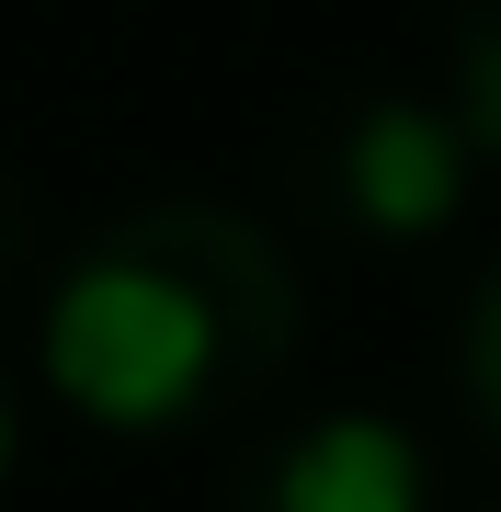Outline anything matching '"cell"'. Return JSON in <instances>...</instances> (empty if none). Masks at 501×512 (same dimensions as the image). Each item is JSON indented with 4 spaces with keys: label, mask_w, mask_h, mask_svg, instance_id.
Instances as JSON below:
<instances>
[{
    "label": "cell",
    "mask_w": 501,
    "mask_h": 512,
    "mask_svg": "<svg viewBox=\"0 0 501 512\" xmlns=\"http://www.w3.org/2000/svg\"><path fill=\"white\" fill-rule=\"evenodd\" d=\"M342 205L365 228H388V239L445 228L467 205V126H445V114H422V103L353 114L342 126Z\"/></svg>",
    "instance_id": "cell-2"
},
{
    "label": "cell",
    "mask_w": 501,
    "mask_h": 512,
    "mask_svg": "<svg viewBox=\"0 0 501 512\" xmlns=\"http://www.w3.org/2000/svg\"><path fill=\"white\" fill-rule=\"evenodd\" d=\"M456 114L467 148L501 160V0H456Z\"/></svg>",
    "instance_id": "cell-4"
},
{
    "label": "cell",
    "mask_w": 501,
    "mask_h": 512,
    "mask_svg": "<svg viewBox=\"0 0 501 512\" xmlns=\"http://www.w3.org/2000/svg\"><path fill=\"white\" fill-rule=\"evenodd\" d=\"M456 387H467V410L501 433V262L479 274V296H467V319H456Z\"/></svg>",
    "instance_id": "cell-5"
},
{
    "label": "cell",
    "mask_w": 501,
    "mask_h": 512,
    "mask_svg": "<svg viewBox=\"0 0 501 512\" xmlns=\"http://www.w3.org/2000/svg\"><path fill=\"white\" fill-rule=\"evenodd\" d=\"M12 456H23V399H12V365H0V478H12Z\"/></svg>",
    "instance_id": "cell-6"
},
{
    "label": "cell",
    "mask_w": 501,
    "mask_h": 512,
    "mask_svg": "<svg viewBox=\"0 0 501 512\" xmlns=\"http://www.w3.org/2000/svg\"><path fill=\"white\" fill-rule=\"evenodd\" d=\"M422 444L376 410H331L262 467V512H422Z\"/></svg>",
    "instance_id": "cell-3"
},
{
    "label": "cell",
    "mask_w": 501,
    "mask_h": 512,
    "mask_svg": "<svg viewBox=\"0 0 501 512\" xmlns=\"http://www.w3.org/2000/svg\"><path fill=\"white\" fill-rule=\"evenodd\" d=\"M297 353V262L228 205H137L46 296V387L126 444L240 410Z\"/></svg>",
    "instance_id": "cell-1"
}]
</instances>
